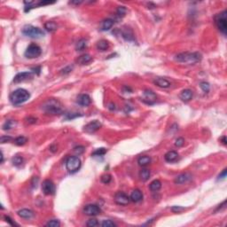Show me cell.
Wrapping results in <instances>:
<instances>
[{"instance_id":"3957f363","label":"cell","mask_w":227,"mask_h":227,"mask_svg":"<svg viewBox=\"0 0 227 227\" xmlns=\"http://www.w3.org/2000/svg\"><path fill=\"white\" fill-rule=\"evenodd\" d=\"M30 98V94L27 90L20 88L11 93L10 100L14 105L18 106V105H20V104L26 102L27 100H29Z\"/></svg>"},{"instance_id":"d4e9b609","label":"cell","mask_w":227,"mask_h":227,"mask_svg":"<svg viewBox=\"0 0 227 227\" xmlns=\"http://www.w3.org/2000/svg\"><path fill=\"white\" fill-rule=\"evenodd\" d=\"M109 47V45H108V42L106 41V40H100L98 41L97 44V48L98 51H107Z\"/></svg>"},{"instance_id":"f1b7e54d","label":"cell","mask_w":227,"mask_h":227,"mask_svg":"<svg viewBox=\"0 0 227 227\" xmlns=\"http://www.w3.org/2000/svg\"><path fill=\"white\" fill-rule=\"evenodd\" d=\"M86 46H87L86 40L85 39H81L76 44V50L77 51H82V50H84V49L86 48Z\"/></svg>"},{"instance_id":"74e56055","label":"cell","mask_w":227,"mask_h":227,"mask_svg":"<svg viewBox=\"0 0 227 227\" xmlns=\"http://www.w3.org/2000/svg\"><path fill=\"white\" fill-rule=\"evenodd\" d=\"M84 151H85V148L82 146H76V147L74 148V152H75L77 155H80V154H83V153H84Z\"/></svg>"},{"instance_id":"ab89813d","label":"cell","mask_w":227,"mask_h":227,"mask_svg":"<svg viewBox=\"0 0 227 227\" xmlns=\"http://www.w3.org/2000/svg\"><path fill=\"white\" fill-rule=\"evenodd\" d=\"M185 144V139L183 138H178L175 141V146L178 147H181L182 146H184Z\"/></svg>"},{"instance_id":"b9f144b4","label":"cell","mask_w":227,"mask_h":227,"mask_svg":"<svg viewBox=\"0 0 227 227\" xmlns=\"http://www.w3.org/2000/svg\"><path fill=\"white\" fill-rule=\"evenodd\" d=\"M183 210H185V208L183 207H180V206H173L171 208V211L174 212V213H180Z\"/></svg>"},{"instance_id":"d590c367","label":"cell","mask_w":227,"mask_h":227,"mask_svg":"<svg viewBox=\"0 0 227 227\" xmlns=\"http://www.w3.org/2000/svg\"><path fill=\"white\" fill-rule=\"evenodd\" d=\"M101 226L103 227H114V226H116V225L114 223L113 221H111V220H104L102 223H101V225H100Z\"/></svg>"},{"instance_id":"7402d4cb","label":"cell","mask_w":227,"mask_h":227,"mask_svg":"<svg viewBox=\"0 0 227 227\" xmlns=\"http://www.w3.org/2000/svg\"><path fill=\"white\" fill-rule=\"evenodd\" d=\"M92 61V57L90 54H82L78 59H77V62L80 65H85L88 64L89 62H91Z\"/></svg>"},{"instance_id":"9a60e30c","label":"cell","mask_w":227,"mask_h":227,"mask_svg":"<svg viewBox=\"0 0 227 227\" xmlns=\"http://www.w3.org/2000/svg\"><path fill=\"white\" fill-rule=\"evenodd\" d=\"M179 158V154L176 151H169L165 155L164 159L165 161L168 162H176Z\"/></svg>"},{"instance_id":"ac0fdd59","label":"cell","mask_w":227,"mask_h":227,"mask_svg":"<svg viewBox=\"0 0 227 227\" xmlns=\"http://www.w3.org/2000/svg\"><path fill=\"white\" fill-rule=\"evenodd\" d=\"M191 179H192V177H191V175L188 174V173L180 174V175H179V176L175 179V183L178 184V185H182V184H185V183L188 182Z\"/></svg>"},{"instance_id":"f546056e","label":"cell","mask_w":227,"mask_h":227,"mask_svg":"<svg viewBox=\"0 0 227 227\" xmlns=\"http://www.w3.org/2000/svg\"><path fill=\"white\" fill-rule=\"evenodd\" d=\"M14 125H15V123H14V122L13 120H8V121H6V122L4 123V125H3V130H10V129H12Z\"/></svg>"},{"instance_id":"e0dca14e","label":"cell","mask_w":227,"mask_h":227,"mask_svg":"<svg viewBox=\"0 0 227 227\" xmlns=\"http://www.w3.org/2000/svg\"><path fill=\"white\" fill-rule=\"evenodd\" d=\"M17 214L19 216H20L21 218H25V219H30L34 216V212L30 210H28V209H22V210L18 211Z\"/></svg>"},{"instance_id":"7a4b0ae2","label":"cell","mask_w":227,"mask_h":227,"mask_svg":"<svg viewBox=\"0 0 227 227\" xmlns=\"http://www.w3.org/2000/svg\"><path fill=\"white\" fill-rule=\"evenodd\" d=\"M175 60L180 63L194 64L201 60V54L199 52H189V51L181 52L176 56Z\"/></svg>"},{"instance_id":"9c48e42d","label":"cell","mask_w":227,"mask_h":227,"mask_svg":"<svg viewBox=\"0 0 227 227\" xmlns=\"http://www.w3.org/2000/svg\"><path fill=\"white\" fill-rule=\"evenodd\" d=\"M83 212L87 216H98V215H99L101 213V210L96 204H88V205H86L84 207Z\"/></svg>"},{"instance_id":"836d02e7","label":"cell","mask_w":227,"mask_h":227,"mask_svg":"<svg viewBox=\"0 0 227 227\" xmlns=\"http://www.w3.org/2000/svg\"><path fill=\"white\" fill-rule=\"evenodd\" d=\"M22 162H23V159L21 156H15L14 158H13V164L14 166L19 167L22 164Z\"/></svg>"},{"instance_id":"7dc6e473","label":"cell","mask_w":227,"mask_h":227,"mask_svg":"<svg viewBox=\"0 0 227 227\" xmlns=\"http://www.w3.org/2000/svg\"><path fill=\"white\" fill-rule=\"evenodd\" d=\"M220 141L224 144V145H226L227 144V140H226V137L225 136H223L221 138H220Z\"/></svg>"},{"instance_id":"4316f807","label":"cell","mask_w":227,"mask_h":227,"mask_svg":"<svg viewBox=\"0 0 227 227\" xmlns=\"http://www.w3.org/2000/svg\"><path fill=\"white\" fill-rule=\"evenodd\" d=\"M45 28L49 32H54L57 30V25L53 21H48L45 24Z\"/></svg>"},{"instance_id":"cb8c5ba5","label":"cell","mask_w":227,"mask_h":227,"mask_svg":"<svg viewBox=\"0 0 227 227\" xmlns=\"http://www.w3.org/2000/svg\"><path fill=\"white\" fill-rule=\"evenodd\" d=\"M151 158L147 155H144V156H140L138 160V163L142 166V167H145V166H147L148 164L151 163Z\"/></svg>"},{"instance_id":"bcb514c9","label":"cell","mask_w":227,"mask_h":227,"mask_svg":"<svg viewBox=\"0 0 227 227\" xmlns=\"http://www.w3.org/2000/svg\"><path fill=\"white\" fill-rule=\"evenodd\" d=\"M226 174H227V170L226 169H225L223 171H222V173L218 176V179H225L226 178Z\"/></svg>"},{"instance_id":"277c9868","label":"cell","mask_w":227,"mask_h":227,"mask_svg":"<svg viewBox=\"0 0 227 227\" xmlns=\"http://www.w3.org/2000/svg\"><path fill=\"white\" fill-rule=\"evenodd\" d=\"M22 33L31 38H40L45 36V33L39 28L34 27L32 25H26L22 29Z\"/></svg>"},{"instance_id":"8d00e7d4","label":"cell","mask_w":227,"mask_h":227,"mask_svg":"<svg viewBox=\"0 0 227 227\" xmlns=\"http://www.w3.org/2000/svg\"><path fill=\"white\" fill-rule=\"evenodd\" d=\"M111 180H112V177L109 174H105L101 177V182L104 184H108L111 182Z\"/></svg>"},{"instance_id":"4fadbf2b","label":"cell","mask_w":227,"mask_h":227,"mask_svg":"<svg viewBox=\"0 0 227 227\" xmlns=\"http://www.w3.org/2000/svg\"><path fill=\"white\" fill-rule=\"evenodd\" d=\"M33 76V74L31 72H22V73H19L17 74L16 76L14 78V82H25L27 80L31 79Z\"/></svg>"},{"instance_id":"52a82bcc","label":"cell","mask_w":227,"mask_h":227,"mask_svg":"<svg viewBox=\"0 0 227 227\" xmlns=\"http://www.w3.org/2000/svg\"><path fill=\"white\" fill-rule=\"evenodd\" d=\"M41 53H42V50L40 48V46L36 44H31L26 49L24 55L28 59H36L39 57Z\"/></svg>"},{"instance_id":"d6a6232c","label":"cell","mask_w":227,"mask_h":227,"mask_svg":"<svg viewBox=\"0 0 227 227\" xmlns=\"http://www.w3.org/2000/svg\"><path fill=\"white\" fill-rule=\"evenodd\" d=\"M126 12H127V10H126V8L124 6H119L117 8V10H116V14L118 16L123 17L126 14Z\"/></svg>"},{"instance_id":"f6af8a7d","label":"cell","mask_w":227,"mask_h":227,"mask_svg":"<svg viewBox=\"0 0 227 227\" xmlns=\"http://www.w3.org/2000/svg\"><path fill=\"white\" fill-rule=\"evenodd\" d=\"M5 221H6L7 223H9L11 225H18L17 224H15V223L13 221V219H12L11 217H9V216H5Z\"/></svg>"},{"instance_id":"484cf974","label":"cell","mask_w":227,"mask_h":227,"mask_svg":"<svg viewBox=\"0 0 227 227\" xmlns=\"http://www.w3.org/2000/svg\"><path fill=\"white\" fill-rule=\"evenodd\" d=\"M150 176H151L150 170L147 169H143L139 172V178L141 179L142 181H147L149 179V178H150Z\"/></svg>"},{"instance_id":"44dd1931","label":"cell","mask_w":227,"mask_h":227,"mask_svg":"<svg viewBox=\"0 0 227 227\" xmlns=\"http://www.w3.org/2000/svg\"><path fill=\"white\" fill-rule=\"evenodd\" d=\"M154 83H155L158 87H161V88H169V87L171 85V83L168 81L167 79L162 78V77H157V78L154 80Z\"/></svg>"},{"instance_id":"2e32d148","label":"cell","mask_w":227,"mask_h":227,"mask_svg":"<svg viewBox=\"0 0 227 227\" xmlns=\"http://www.w3.org/2000/svg\"><path fill=\"white\" fill-rule=\"evenodd\" d=\"M130 199V201H132L133 202H139V201H141L142 199H143V194H142V192H141L140 190L136 189V190H134V191L131 193Z\"/></svg>"},{"instance_id":"5bb4252c","label":"cell","mask_w":227,"mask_h":227,"mask_svg":"<svg viewBox=\"0 0 227 227\" xmlns=\"http://www.w3.org/2000/svg\"><path fill=\"white\" fill-rule=\"evenodd\" d=\"M77 103L82 107H88L92 103V98L88 94H80L77 97Z\"/></svg>"},{"instance_id":"60d3db41","label":"cell","mask_w":227,"mask_h":227,"mask_svg":"<svg viewBox=\"0 0 227 227\" xmlns=\"http://www.w3.org/2000/svg\"><path fill=\"white\" fill-rule=\"evenodd\" d=\"M12 139H13L12 137H9V136H2L1 138H0V142H1L2 144H4V143H6V142H10Z\"/></svg>"},{"instance_id":"ee69618b","label":"cell","mask_w":227,"mask_h":227,"mask_svg":"<svg viewBox=\"0 0 227 227\" xmlns=\"http://www.w3.org/2000/svg\"><path fill=\"white\" fill-rule=\"evenodd\" d=\"M72 69H73V67H71V66L66 67L65 68H63V69L61 70V73H62V74H64V75H66V74H68V73H69Z\"/></svg>"},{"instance_id":"6da1fadb","label":"cell","mask_w":227,"mask_h":227,"mask_svg":"<svg viewBox=\"0 0 227 227\" xmlns=\"http://www.w3.org/2000/svg\"><path fill=\"white\" fill-rule=\"evenodd\" d=\"M43 111L47 114H60L62 113V106L61 102L54 98H49L42 105Z\"/></svg>"},{"instance_id":"83f0119b","label":"cell","mask_w":227,"mask_h":227,"mask_svg":"<svg viewBox=\"0 0 227 227\" xmlns=\"http://www.w3.org/2000/svg\"><path fill=\"white\" fill-rule=\"evenodd\" d=\"M27 141H28L27 138H25L23 136H20L14 139V143L17 146H23L27 143Z\"/></svg>"},{"instance_id":"30bf717a","label":"cell","mask_w":227,"mask_h":227,"mask_svg":"<svg viewBox=\"0 0 227 227\" xmlns=\"http://www.w3.org/2000/svg\"><path fill=\"white\" fill-rule=\"evenodd\" d=\"M42 191L45 194L51 195L55 192V185L51 180L46 179L42 184Z\"/></svg>"},{"instance_id":"7c38bea8","label":"cell","mask_w":227,"mask_h":227,"mask_svg":"<svg viewBox=\"0 0 227 227\" xmlns=\"http://www.w3.org/2000/svg\"><path fill=\"white\" fill-rule=\"evenodd\" d=\"M142 100L145 103H146V104L152 105V104H154L156 101V95H155V93L154 92L146 90V91L144 92V93H143Z\"/></svg>"},{"instance_id":"8992f818","label":"cell","mask_w":227,"mask_h":227,"mask_svg":"<svg viewBox=\"0 0 227 227\" xmlns=\"http://www.w3.org/2000/svg\"><path fill=\"white\" fill-rule=\"evenodd\" d=\"M226 14V11H223L222 13L216 14L215 17V23L216 27L224 35H226L227 31Z\"/></svg>"},{"instance_id":"5b68a950","label":"cell","mask_w":227,"mask_h":227,"mask_svg":"<svg viewBox=\"0 0 227 227\" xmlns=\"http://www.w3.org/2000/svg\"><path fill=\"white\" fill-rule=\"evenodd\" d=\"M81 160L77 156H69L66 161V168L70 173L78 171L81 168Z\"/></svg>"},{"instance_id":"7bdbcfd3","label":"cell","mask_w":227,"mask_h":227,"mask_svg":"<svg viewBox=\"0 0 227 227\" xmlns=\"http://www.w3.org/2000/svg\"><path fill=\"white\" fill-rule=\"evenodd\" d=\"M81 114H79L78 113H68L67 114V116H66V118L67 119V120H70V119H74V118H76V117H77V116H80Z\"/></svg>"},{"instance_id":"603a6c76","label":"cell","mask_w":227,"mask_h":227,"mask_svg":"<svg viewBox=\"0 0 227 227\" xmlns=\"http://www.w3.org/2000/svg\"><path fill=\"white\" fill-rule=\"evenodd\" d=\"M161 187H162V183H161V181L158 180V179H155V180H154L153 182H151V184H150V185H149L150 190L153 191V192H157V191H159V190L161 189Z\"/></svg>"},{"instance_id":"e575fe53","label":"cell","mask_w":227,"mask_h":227,"mask_svg":"<svg viewBox=\"0 0 227 227\" xmlns=\"http://www.w3.org/2000/svg\"><path fill=\"white\" fill-rule=\"evenodd\" d=\"M60 225H61V223H60V221L57 220V219L51 220V221H49L48 223L46 224V226L49 227H59Z\"/></svg>"},{"instance_id":"ba28073f","label":"cell","mask_w":227,"mask_h":227,"mask_svg":"<svg viewBox=\"0 0 227 227\" xmlns=\"http://www.w3.org/2000/svg\"><path fill=\"white\" fill-rule=\"evenodd\" d=\"M130 199L128 195L123 192H118L114 195V201L121 206H126L130 202Z\"/></svg>"},{"instance_id":"8fae6325","label":"cell","mask_w":227,"mask_h":227,"mask_svg":"<svg viewBox=\"0 0 227 227\" xmlns=\"http://www.w3.org/2000/svg\"><path fill=\"white\" fill-rule=\"evenodd\" d=\"M101 126H102L101 123L98 120H94V121H92L91 123H87L84 126L83 130L87 133H93V132L97 131L98 130H99L101 128Z\"/></svg>"},{"instance_id":"d6986e66","label":"cell","mask_w":227,"mask_h":227,"mask_svg":"<svg viewBox=\"0 0 227 227\" xmlns=\"http://www.w3.org/2000/svg\"><path fill=\"white\" fill-rule=\"evenodd\" d=\"M194 97V92L190 90V89H185L184 90L181 94H180V98L185 101V102H187V101H190L192 98Z\"/></svg>"},{"instance_id":"c3c4849f","label":"cell","mask_w":227,"mask_h":227,"mask_svg":"<svg viewBox=\"0 0 227 227\" xmlns=\"http://www.w3.org/2000/svg\"><path fill=\"white\" fill-rule=\"evenodd\" d=\"M54 2H44V1H42V2H40L39 4H38V5H50V4H53Z\"/></svg>"},{"instance_id":"4dcf8cb0","label":"cell","mask_w":227,"mask_h":227,"mask_svg":"<svg viewBox=\"0 0 227 227\" xmlns=\"http://www.w3.org/2000/svg\"><path fill=\"white\" fill-rule=\"evenodd\" d=\"M200 86H201V89L205 93H208V92H210V83L207 82H201V84H200Z\"/></svg>"},{"instance_id":"ffe728a7","label":"cell","mask_w":227,"mask_h":227,"mask_svg":"<svg viewBox=\"0 0 227 227\" xmlns=\"http://www.w3.org/2000/svg\"><path fill=\"white\" fill-rule=\"evenodd\" d=\"M114 25V20L112 19H106L104 20L101 24H100V30H103V31H107V30H109Z\"/></svg>"},{"instance_id":"1f68e13d","label":"cell","mask_w":227,"mask_h":227,"mask_svg":"<svg viewBox=\"0 0 227 227\" xmlns=\"http://www.w3.org/2000/svg\"><path fill=\"white\" fill-rule=\"evenodd\" d=\"M106 153H107V149L101 147V148L97 149L96 151H94V152L92 153V155H93V156H102V155H104Z\"/></svg>"},{"instance_id":"f35d334b","label":"cell","mask_w":227,"mask_h":227,"mask_svg":"<svg viewBox=\"0 0 227 227\" xmlns=\"http://www.w3.org/2000/svg\"><path fill=\"white\" fill-rule=\"evenodd\" d=\"M86 225L89 227H94L98 225V222L97 221V219H94V218H92L90 220H88Z\"/></svg>"}]
</instances>
